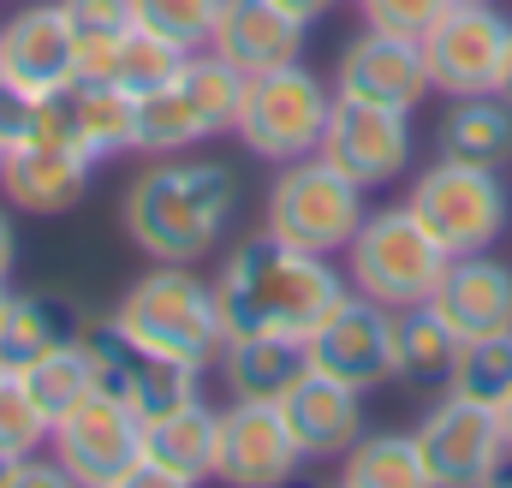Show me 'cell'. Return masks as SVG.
<instances>
[{
    "instance_id": "obj_1",
    "label": "cell",
    "mask_w": 512,
    "mask_h": 488,
    "mask_svg": "<svg viewBox=\"0 0 512 488\" xmlns=\"http://www.w3.org/2000/svg\"><path fill=\"white\" fill-rule=\"evenodd\" d=\"M215 298H221L227 334L310 340L352 298V280L346 268H334V256L298 250L262 227L256 239L233 244V256L215 268Z\"/></svg>"
},
{
    "instance_id": "obj_2",
    "label": "cell",
    "mask_w": 512,
    "mask_h": 488,
    "mask_svg": "<svg viewBox=\"0 0 512 488\" xmlns=\"http://www.w3.org/2000/svg\"><path fill=\"white\" fill-rule=\"evenodd\" d=\"M239 221V173L215 155H149L120 197V227L149 262H203Z\"/></svg>"
},
{
    "instance_id": "obj_3",
    "label": "cell",
    "mask_w": 512,
    "mask_h": 488,
    "mask_svg": "<svg viewBox=\"0 0 512 488\" xmlns=\"http://www.w3.org/2000/svg\"><path fill=\"white\" fill-rule=\"evenodd\" d=\"M114 322L131 340H143L149 352L191 369H215V352L227 340L215 280H203L197 262H149L126 286Z\"/></svg>"
},
{
    "instance_id": "obj_4",
    "label": "cell",
    "mask_w": 512,
    "mask_h": 488,
    "mask_svg": "<svg viewBox=\"0 0 512 488\" xmlns=\"http://www.w3.org/2000/svg\"><path fill=\"white\" fill-rule=\"evenodd\" d=\"M364 215H370V191L358 179H346L322 149L304 161H286L268 185V203H262V227L274 239L316 250V256H346Z\"/></svg>"
},
{
    "instance_id": "obj_5",
    "label": "cell",
    "mask_w": 512,
    "mask_h": 488,
    "mask_svg": "<svg viewBox=\"0 0 512 488\" xmlns=\"http://www.w3.org/2000/svg\"><path fill=\"white\" fill-rule=\"evenodd\" d=\"M328 114H334V84L316 78L304 60H286V66H268L245 78V102H239V149H251L256 161H304L322 149L328 137Z\"/></svg>"
},
{
    "instance_id": "obj_6",
    "label": "cell",
    "mask_w": 512,
    "mask_h": 488,
    "mask_svg": "<svg viewBox=\"0 0 512 488\" xmlns=\"http://www.w3.org/2000/svg\"><path fill=\"white\" fill-rule=\"evenodd\" d=\"M447 262H453V256L435 244V233H429L405 203L370 209L364 227L346 244V280H352V292L376 298L387 310L429 304L435 286H441V274H447Z\"/></svg>"
},
{
    "instance_id": "obj_7",
    "label": "cell",
    "mask_w": 512,
    "mask_h": 488,
    "mask_svg": "<svg viewBox=\"0 0 512 488\" xmlns=\"http://www.w3.org/2000/svg\"><path fill=\"white\" fill-rule=\"evenodd\" d=\"M405 209L435 233V244L447 256L495 250L501 233L512 227V191L501 167H477V161H453V155H435L411 179Z\"/></svg>"
},
{
    "instance_id": "obj_8",
    "label": "cell",
    "mask_w": 512,
    "mask_h": 488,
    "mask_svg": "<svg viewBox=\"0 0 512 488\" xmlns=\"http://www.w3.org/2000/svg\"><path fill=\"white\" fill-rule=\"evenodd\" d=\"M48 453L66 465L72 483H96V488H131L143 477V417L131 411L120 393H108L102 381L72 399L54 417Z\"/></svg>"
},
{
    "instance_id": "obj_9",
    "label": "cell",
    "mask_w": 512,
    "mask_h": 488,
    "mask_svg": "<svg viewBox=\"0 0 512 488\" xmlns=\"http://www.w3.org/2000/svg\"><path fill=\"white\" fill-rule=\"evenodd\" d=\"M90 173L96 161L72 143V120H66V96L60 102H42V114L30 125V137L18 149H6V167H0V197L24 215H72L84 197H90Z\"/></svg>"
},
{
    "instance_id": "obj_10",
    "label": "cell",
    "mask_w": 512,
    "mask_h": 488,
    "mask_svg": "<svg viewBox=\"0 0 512 488\" xmlns=\"http://www.w3.org/2000/svg\"><path fill=\"white\" fill-rule=\"evenodd\" d=\"M411 435H417V453H423L429 483H441V488L501 483V471H507V459H512L501 411L483 405V399H465L453 387L423 411V423Z\"/></svg>"
},
{
    "instance_id": "obj_11",
    "label": "cell",
    "mask_w": 512,
    "mask_h": 488,
    "mask_svg": "<svg viewBox=\"0 0 512 488\" xmlns=\"http://www.w3.org/2000/svg\"><path fill=\"white\" fill-rule=\"evenodd\" d=\"M512 42V18L501 6H465L453 0L435 30L423 36V66H429V84L435 96H489L495 78H501V60H507Z\"/></svg>"
},
{
    "instance_id": "obj_12",
    "label": "cell",
    "mask_w": 512,
    "mask_h": 488,
    "mask_svg": "<svg viewBox=\"0 0 512 488\" xmlns=\"http://www.w3.org/2000/svg\"><path fill=\"white\" fill-rule=\"evenodd\" d=\"M0 78L36 102H60L78 84V30L60 0H24L0 18Z\"/></svg>"
},
{
    "instance_id": "obj_13",
    "label": "cell",
    "mask_w": 512,
    "mask_h": 488,
    "mask_svg": "<svg viewBox=\"0 0 512 488\" xmlns=\"http://www.w3.org/2000/svg\"><path fill=\"white\" fill-rule=\"evenodd\" d=\"M322 155H328L346 179H358L364 191H387V185H399V179L411 173V155H417L411 114L376 108V102H352V96H334Z\"/></svg>"
},
{
    "instance_id": "obj_14",
    "label": "cell",
    "mask_w": 512,
    "mask_h": 488,
    "mask_svg": "<svg viewBox=\"0 0 512 488\" xmlns=\"http://www.w3.org/2000/svg\"><path fill=\"white\" fill-rule=\"evenodd\" d=\"M84 352H90L96 381H102L108 393H120L137 417H155V411L185 405V399H197V393H203V387H197V381H203V369L173 364V358L149 352L143 340H131L114 316H108V322H84Z\"/></svg>"
},
{
    "instance_id": "obj_15",
    "label": "cell",
    "mask_w": 512,
    "mask_h": 488,
    "mask_svg": "<svg viewBox=\"0 0 512 488\" xmlns=\"http://www.w3.org/2000/svg\"><path fill=\"white\" fill-rule=\"evenodd\" d=\"M304 465L280 399H227L221 411V441H215V483L274 488L292 483Z\"/></svg>"
},
{
    "instance_id": "obj_16",
    "label": "cell",
    "mask_w": 512,
    "mask_h": 488,
    "mask_svg": "<svg viewBox=\"0 0 512 488\" xmlns=\"http://www.w3.org/2000/svg\"><path fill=\"white\" fill-rule=\"evenodd\" d=\"M393 316H399V310H387L376 298L352 292V298L304 340V346H310V369H322V375H334V381H346V387H358V393L387 387V381H393Z\"/></svg>"
},
{
    "instance_id": "obj_17",
    "label": "cell",
    "mask_w": 512,
    "mask_h": 488,
    "mask_svg": "<svg viewBox=\"0 0 512 488\" xmlns=\"http://www.w3.org/2000/svg\"><path fill=\"white\" fill-rule=\"evenodd\" d=\"M334 96L417 114V102L435 96L429 66H423V42H405V36H387V30H370L364 24L340 48V60H334Z\"/></svg>"
},
{
    "instance_id": "obj_18",
    "label": "cell",
    "mask_w": 512,
    "mask_h": 488,
    "mask_svg": "<svg viewBox=\"0 0 512 488\" xmlns=\"http://www.w3.org/2000/svg\"><path fill=\"white\" fill-rule=\"evenodd\" d=\"M215 441H221V411L203 393L143 417V477L137 483L149 488L209 483L215 477Z\"/></svg>"
},
{
    "instance_id": "obj_19",
    "label": "cell",
    "mask_w": 512,
    "mask_h": 488,
    "mask_svg": "<svg viewBox=\"0 0 512 488\" xmlns=\"http://www.w3.org/2000/svg\"><path fill=\"white\" fill-rule=\"evenodd\" d=\"M280 411H286V429H292L304 465H340V453L364 435V393L322 369H304L286 387Z\"/></svg>"
},
{
    "instance_id": "obj_20",
    "label": "cell",
    "mask_w": 512,
    "mask_h": 488,
    "mask_svg": "<svg viewBox=\"0 0 512 488\" xmlns=\"http://www.w3.org/2000/svg\"><path fill=\"white\" fill-rule=\"evenodd\" d=\"M429 304L441 310V322H447L459 340L501 334V328H512V268L495 256V250L453 256Z\"/></svg>"
},
{
    "instance_id": "obj_21",
    "label": "cell",
    "mask_w": 512,
    "mask_h": 488,
    "mask_svg": "<svg viewBox=\"0 0 512 488\" xmlns=\"http://www.w3.org/2000/svg\"><path fill=\"white\" fill-rule=\"evenodd\" d=\"M304 36H310V24H298L274 0H221V18H215L209 48L221 60H233L239 72H268V66L298 60L304 54Z\"/></svg>"
},
{
    "instance_id": "obj_22",
    "label": "cell",
    "mask_w": 512,
    "mask_h": 488,
    "mask_svg": "<svg viewBox=\"0 0 512 488\" xmlns=\"http://www.w3.org/2000/svg\"><path fill=\"white\" fill-rule=\"evenodd\" d=\"M304 369H310V346L280 334H227L215 352V375L227 399H286V387Z\"/></svg>"
},
{
    "instance_id": "obj_23",
    "label": "cell",
    "mask_w": 512,
    "mask_h": 488,
    "mask_svg": "<svg viewBox=\"0 0 512 488\" xmlns=\"http://www.w3.org/2000/svg\"><path fill=\"white\" fill-rule=\"evenodd\" d=\"M179 66H185V48H173L167 36H155L143 24H131L126 36H114V42L78 48V78H108V84H120L131 96H149V90L173 84Z\"/></svg>"
},
{
    "instance_id": "obj_24",
    "label": "cell",
    "mask_w": 512,
    "mask_h": 488,
    "mask_svg": "<svg viewBox=\"0 0 512 488\" xmlns=\"http://www.w3.org/2000/svg\"><path fill=\"white\" fill-rule=\"evenodd\" d=\"M84 334V310L60 292H12L6 298V316H0V369H24L36 364L42 352L66 346Z\"/></svg>"
},
{
    "instance_id": "obj_25",
    "label": "cell",
    "mask_w": 512,
    "mask_h": 488,
    "mask_svg": "<svg viewBox=\"0 0 512 488\" xmlns=\"http://www.w3.org/2000/svg\"><path fill=\"white\" fill-rule=\"evenodd\" d=\"M66 120H72V143L96 167L137 149V96L108 78H78L66 90Z\"/></svg>"
},
{
    "instance_id": "obj_26",
    "label": "cell",
    "mask_w": 512,
    "mask_h": 488,
    "mask_svg": "<svg viewBox=\"0 0 512 488\" xmlns=\"http://www.w3.org/2000/svg\"><path fill=\"white\" fill-rule=\"evenodd\" d=\"M435 149L453 161H477V167H507L512 161V102L489 96H453V108L435 125Z\"/></svg>"
},
{
    "instance_id": "obj_27",
    "label": "cell",
    "mask_w": 512,
    "mask_h": 488,
    "mask_svg": "<svg viewBox=\"0 0 512 488\" xmlns=\"http://www.w3.org/2000/svg\"><path fill=\"white\" fill-rule=\"evenodd\" d=\"M459 358V334L441 322L435 304H411L393 316V381L411 387H447Z\"/></svg>"
},
{
    "instance_id": "obj_28",
    "label": "cell",
    "mask_w": 512,
    "mask_h": 488,
    "mask_svg": "<svg viewBox=\"0 0 512 488\" xmlns=\"http://www.w3.org/2000/svg\"><path fill=\"white\" fill-rule=\"evenodd\" d=\"M340 483L352 488H423V453H417V435H399V429H364L346 453H340Z\"/></svg>"
},
{
    "instance_id": "obj_29",
    "label": "cell",
    "mask_w": 512,
    "mask_h": 488,
    "mask_svg": "<svg viewBox=\"0 0 512 488\" xmlns=\"http://www.w3.org/2000/svg\"><path fill=\"white\" fill-rule=\"evenodd\" d=\"M215 143L209 120L191 108V96L179 84H161L149 96H137V155H185Z\"/></svg>"
},
{
    "instance_id": "obj_30",
    "label": "cell",
    "mask_w": 512,
    "mask_h": 488,
    "mask_svg": "<svg viewBox=\"0 0 512 488\" xmlns=\"http://www.w3.org/2000/svg\"><path fill=\"white\" fill-rule=\"evenodd\" d=\"M245 78L251 72H239L233 60H221L215 48H197V54H185V66H179V90L191 96V108L209 120L215 137H233V125H239V102H245Z\"/></svg>"
},
{
    "instance_id": "obj_31",
    "label": "cell",
    "mask_w": 512,
    "mask_h": 488,
    "mask_svg": "<svg viewBox=\"0 0 512 488\" xmlns=\"http://www.w3.org/2000/svg\"><path fill=\"white\" fill-rule=\"evenodd\" d=\"M447 387L501 411V399L512 393V328H501V334H477V340H459V358H453Z\"/></svg>"
},
{
    "instance_id": "obj_32",
    "label": "cell",
    "mask_w": 512,
    "mask_h": 488,
    "mask_svg": "<svg viewBox=\"0 0 512 488\" xmlns=\"http://www.w3.org/2000/svg\"><path fill=\"white\" fill-rule=\"evenodd\" d=\"M18 375H24V387L36 393V405H42L48 417H60L72 399H84V393L96 387V369H90V352H84V334L66 340V346H54V352H42L36 364H24Z\"/></svg>"
},
{
    "instance_id": "obj_33",
    "label": "cell",
    "mask_w": 512,
    "mask_h": 488,
    "mask_svg": "<svg viewBox=\"0 0 512 488\" xmlns=\"http://www.w3.org/2000/svg\"><path fill=\"white\" fill-rule=\"evenodd\" d=\"M48 435H54V417L36 405V393L24 387V375L0 369V459L18 465L30 453H48Z\"/></svg>"
},
{
    "instance_id": "obj_34",
    "label": "cell",
    "mask_w": 512,
    "mask_h": 488,
    "mask_svg": "<svg viewBox=\"0 0 512 488\" xmlns=\"http://www.w3.org/2000/svg\"><path fill=\"white\" fill-rule=\"evenodd\" d=\"M131 18L155 36H167L173 48L197 54L209 48L215 36V18H221V0H131Z\"/></svg>"
},
{
    "instance_id": "obj_35",
    "label": "cell",
    "mask_w": 512,
    "mask_h": 488,
    "mask_svg": "<svg viewBox=\"0 0 512 488\" xmlns=\"http://www.w3.org/2000/svg\"><path fill=\"white\" fill-rule=\"evenodd\" d=\"M447 6H453V0H358V12H364L370 30L405 36V42H423Z\"/></svg>"
},
{
    "instance_id": "obj_36",
    "label": "cell",
    "mask_w": 512,
    "mask_h": 488,
    "mask_svg": "<svg viewBox=\"0 0 512 488\" xmlns=\"http://www.w3.org/2000/svg\"><path fill=\"white\" fill-rule=\"evenodd\" d=\"M66 6V18H72V30H78V48H96V42H114V36H126L131 24V0H60Z\"/></svg>"
},
{
    "instance_id": "obj_37",
    "label": "cell",
    "mask_w": 512,
    "mask_h": 488,
    "mask_svg": "<svg viewBox=\"0 0 512 488\" xmlns=\"http://www.w3.org/2000/svg\"><path fill=\"white\" fill-rule=\"evenodd\" d=\"M36 114H42V102H36V96H24L18 84H6V78H0V149H18V143L30 137Z\"/></svg>"
},
{
    "instance_id": "obj_38",
    "label": "cell",
    "mask_w": 512,
    "mask_h": 488,
    "mask_svg": "<svg viewBox=\"0 0 512 488\" xmlns=\"http://www.w3.org/2000/svg\"><path fill=\"white\" fill-rule=\"evenodd\" d=\"M18 268V227H12V209H0V280H12Z\"/></svg>"
},
{
    "instance_id": "obj_39",
    "label": "cell",
    "mask_w": 512,
    "mask_h": 488,
    "mask_svg": "<svg viewBox=\"0 0 512 488\" xmlns=\"http://www.w3.org/2000/svg\"><path fill=\"white\" fill-rule=\"evenodd\" d=\"M280 12H292L298 24H316V18H328L334 12V0H274Z\"/></svg>"
},
{
    "instance_id": "obj_40",
    "label": "cell",
    "mask_w": 512,
    "mask_h": 488,
    "mask_svg": "<svg viewBox=\"0 0 512 488\" xmlns=\"http://www.w3.org/2000/svg\"><path fill=\"white\" fill-rule=\"evenodd\" d=\"M495 96L512 102V42H507V60H501V78H495Z\"/></svg>"
},
{
    "instance_id": "obj_41",
    "label": "cell",
    "mask_w": 512,
    "mask_h": 488,
    "mask_svg": "<svg viewBox=\"0 0 512 488\" xmlns=\"http://www.w3.org/2000/svg\"><path fill=\"white\" fill-rule=\"evenodd\" d=\"M501 429H507V447H512V393L501 399Z\"/></svg>"
},
{
    "instance_id": "obj_42",
    "label": "cell",
    "mask_w": 512,
    "mask_h": 488,
    "mask_svg": "<svg viewBox=\"0 0 512 488\" xmlns=\"http://www.w3.org/2000/svg\"><path fill=\"white\" fill-rule=\"evenodd\" d=\"M6 298H12V286H6V280H0V316H6Z\"/></svg>"
},
{
    "instance_id": "obj_43",
    "label": "cell",
    "mask_w": 512,
    "mask_h": 488,
    "mask_svg": "<svg viewBox=\"0 0 512 488\" xmlns=\"http://www.w3.org/2000/svg\"><path fill=\"white\" fill-rule=\"evenodd\" d=\"M465 6H501V0H465Z\"/></svg>"
},
{
    "instance_id": "obj_44",
    "label": "cell",
    "mask_w": 512,
    "mask_h": 488,
    "mask_svg": "<svg viewBox=\"0 0 512 488\" xmlns=\"http://www.w3.org/2000/svg\"><path fill=\"white\" fill-rule=\"evenodd\" d=\"M0 483H6V459H0Z\"/></svg>"
},
{
    "instance_id": "obj_45",
    "label": "cell",
    "mask_w": 512,
    "mask_h": 488,
    "mask_svg": "<svg viewBox=\"0 0 512 488\" xmlns=\"http://www.w3.org/2000/svg\"><path fill=\"white\" fill-rule=\"evenodd\" d=\"M0 167H6V149H0Z\"/></svg>"
}]
</instances>
